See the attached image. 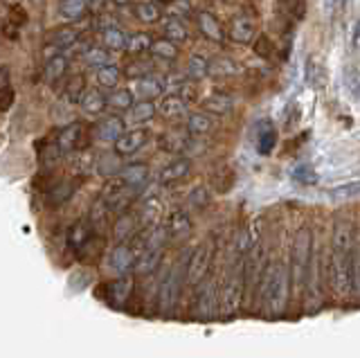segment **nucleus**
I'll list each match as a JSON object with an SVG mask.
<instances>
[{"instance_id":"nucleus-1","label":"nucleus","mask_w":360,"mask_h":358,"mask_svg":"<svg viewBox=\"0 0 360 358\" xmlns=\"http://www.w3.org/2000/svg\"><path fill=\"white\" fill-rule=\"evenodd\" d=\"M354 250L356 230L352 221L338 219L329 243V282L340 298H347L354 290Z\"/></svg>"},{"instance_id":"nucleus-2","label":"nucleus","mask_w":360,"mask_h":358,"mask_svg":"<svg viewBox=\"0 0 360 358\" xmlns=\"http://www.w3.org/2000/svg\"><path fill=\"white\" fill-rule=\"evenodd\" d=\"M290 300V268L284 257L273 255L268 260L264 284L259 290L257 309H264L266 316L279 318L286 311Z\"/></svg>"},{"instance_id":"nucleus-3","label":"nucleus","mask_w":360,"mask_h":358,"mask_svg":"<svg viewBox=\"0 0 360 358\" xmlns=\"http://www.w3.org/2000/svg\"><path fill=\"white\" fill-rule=\"evenodd\" d=\"M311 250H313V234L309 226H304L295 232L290 243L288 255V268H290V295L297 302L304 298L309 282V264H311Z\"/></svg>"},{"instance_id":"nucleus-4","label":"nucleus","mask_w":360,"mask_h":358,"mask_svg":"<svg viewBox=\"0 0 360 358\" xmlns=\"http://www.w3.org/2000/svg\"><path fill=\"white\" fill-rule=\"evenodd\" d=\"M187 264H189V255H185L174 268H169V273L165 275L160 284V290H158V305L167 311L176 309L180 293L187 288Z\"/></svg>"},{"instance_id":"nucleus-5","label":"nucleus","mask_w":360,"mask_h":358,"mask_svg":"<svg viewBox=\"0 0 360 358\" xmlns=\"http://www.w3.org/2000/svg\"><path fill=\"white\" fill-rule=\"evenodd\" d=\"M212 260H214V243L210 239L198 243L191 250L187 264V288H200V284L210 277Z\"/></svg>"},{"instance_id":"nucleus-6","label":"nucleus","mask_w":360,"mask_h":358,"mask_svg":"<svg viewBox=\"0 0 360 358\" xmlns=\"http://www.w3.org/2000/svg\"><path fill=\"white\" fill-rule=\"evenodd\" d=\"M135 189H131L124 181H120V178H110V181L106 183L104 192H101V198H104V203L108 205V210L112 212V215H124V212H129L133 198H135Z\"/></svg>"},{"instance_id":"nucleus-7","label":"nucleus","mask_w":360,"mask_h":358,"mask_svg":"<svg viewBox=\"0 0 360 358\" xmlns=\"http://www.w3.org/2000/svg\"><path fill=\"white\" fill-rule=\"evenodd\" d=\"M138 257L140 250L133 243H120L108 255V268L112 273H117V277L131 275V271H135V264H138Z\"/></svg>"},{"instance_id":"nucleus-8","label":"nucleus","mask_w":360,"mask_h":358,"mask_svg":"<svg viewBox=\"0 0 360 358\" xmlns=\"http://www.w3.org/2000/svg\"><path fill=\"white\" fill-rule=\"evenodd\" d=\"M219 295L221 290L214 284V279L207 277L205 282L200 284L198 295H196V318L198 320H212L214 313H217L219 307Z\"/></svg>"},{"instance_id":"nucleus-9","label":"nucleus","mask_w":360,"mask_h":358,"mask_svg":"<svg viewBox=\"0 0 360 358\" xmlns=\"http://www.w3.org/2000/svg\"><path fill=\"white\" fill-rule=\"evenodd\" d=\"M106 290V302L112 309H122L127 307V302L133 293V277L131 275H120L115 279L104 284Z\"/></svg>"},{"instance_id":"nucleus-10","label":"nucleus","mask_w":360,"mask_h":358,"mask_svg":"<svg viewBox=\"0 0 360 358\" xmlns=\"http://www.w3.org/2000/svg\"><path fill=\"white\" fill-rule=\"evenodd\" d=\"M54 142H56V147L61 149V153H72L77 149H84V144H86V129H84V124L75 122V124L63 127L59 133H56Z\"/></svg>"},{"instance_id":"nucleus-11","label":"nucleus","mask_w":360,"mask_h":358,"mask_svg":"<svg viewBox=\"0 0 360 358\" xmlns=\"http://www.w3.org/2000/svg\"><path fill=\"white\" fill-rule=\"evenodd\" d=\"M95 228L90 226V221L88 219H79L75 221L70 230H68V237H65V245H68V250L79 255L84 248H86V243L95 237Z\"/></svg>"},{"instance_id":"nucleus-12","label":"nucleus","mask_w":360,"mask_h":358,"mask_svg":"<svg viewBox=\"0 0 360 358\" xmlns=\"http://www.w3.org/2000/svg\"><path fill=\"white\" fill-rule=\"evenodd\" d=\"M162 228H165L169 239H185L191 234V230H194V223H191V219L185 215L183 210H174L172 215L167 217Z\"/></svg>"},{"instance_id":"nucleus-13","label":"nucleus","mask_w":360,"mask_h":358,"mask_svg":"<svg viewBox=\"0 0 360 358\" xmlns=\"http://www.w3.org/2000/svg\"><path fill=\"white\" fill-rule=\"evenodd\" d=\"M191 172V160L189 158H176L172 162H167L160 174H158V183L160 185H172V183H178V181H185Z\"/></svg>"},{"instance_id":"nucleus-14","label":"nucleus","mask_w":360,"mask_h":358,"mask_svg":"<svg viewBox=\"0 0 360 358\" xmlns=\"http://www.w3.org/2000/svg\"><path fill=\"white\" fill-rule=\"evenodd\" d=\"M255 138H257V151L262 155H270L277 147V131L270 120H259L255 124Z\"/></svg>"},{"instance_id":"nucleus-15","label":"nucleus","mask_w":360,"mask_h":358,"mask_svg":"<svg viewBox=\"0 0 360 358\" xmlns=\"http://www.w3.org/2000/svg\"><path fill=\"white\" fill-rule=\"evenodd\" d=\"M146 138H149V133L144 129H133V131H127L124 136L115 142V153L122 155V158H127V155H133L138 153L144 144H146Z\"/></svg>"},{"instance_id":"nucleus-16","label":"nucleus","mask_w":360,"mask_h":358,"mask_svg":"<svg viewBox=\"0 0 360 358\" xmlns=\"http://www.w3.org/2000/svg\"><path fill=\"white\" fill-rule=\"evenodd\" d=\"M228 37L234 43H241V46H248V43L257 41V25L250 16H236L230 23V32Z\"/></svg>"},{"instance_id":"nucleus-17","label":"nucleus","mask_w":360,"mask_h":358,"mask_svg":"<svg viewBox=\"0 0 360 358\" xmlns=\"http://www.w3.org/2000/svg\"><path fill=\"white\" fill-rule=\"evenodd\" d=\"M124 120L117 115H108L106 120H101L99 124L95 127V138L99 142H112L115 144L122 136H124Z\"/></svg>"},{"instance_id":"nucleus-18","label":"nucleus","mask_w":360,"mask_h":358,"mask_svg":"<svg viewBox=\"0 0 360 358\" xmlns=\"http://www.w3.org/2000/svg\"><path fill=\"white\" fill-rule=\"evenodd\" d=\"M165 93V79L155 75H146L142 79L135 82V95L140 97V102H153L155 97Z\"/></svg>"},{"instance_id":"nucleus-19","label":"nucleus","mask_w":360,"mask_h":358,"mask_svg":"<svg viewBox=\"0 0 360 358\" xmlns=\"http://www.w3.org/2000/svg\"><path fill=\"white\" fill-rule=\"evenodd\" d=\"M120 181L127 183L131 189H142L146 185V181H149V167H146L144 162H131V165H124L122 174L117 176Z\"/></svg>"},{"instance_id":"nucleus-20","label":"nucleus","mask_w":360,"mask_h":358,"mask_svg":"<svg viewBox=\"0 0 360 358\" xmlns=\"http://www.w3.org/2000/svg\"><path fill=\"white\" fill-rule=\"evenodd\" d=\"M75 189H77V183L75 181H56L48 192H45V198H48V205L50 207H59L63 203H68L72 196H75Z\"/></svg>"},{"instance_id":"nucleus-21","label":"nucleus","mask_w":360,"mask_h":358,"mask_svg":"<svg viewBox=\"0 0 360 358\" xmlns=\"http://www.w3.org/2000/svg\"><path fill=\"white\" fill-rule=\"evenodd\" d=\"M202 110H207V113H214V115H228L230 110L234 108V99L223 93V91H217V93H210L205 99H202Z\"/></svg>"},{"instance_id":"nucleus-22","label":"nucleus","mask_w":360,"mask_h":358,"mask_svg":"<svg viewBox=\"0 0 360 358\" xmlns=\"http://www.w3.org/2000/svg\"><path fill=\"white\" fill-rule=\"evenodd\" d=\"M196 20H198L200 34L205 37V39H210V41H214V43H221V41L225 39V32H223V27H221V23H219V18L214 16L212 12H200V14L196 16Z\"/></svg>"},{"instance_id":"nucleus-23","label":"nucleus","mask_w":360,"mask_h":358,"mask_svg":"<svg viewBox=\"0 0 360 358\" xmlns=\"http://www.w3.org/2000/svg\"><path fill=\"white\" fill-rule=\"evenodd\" d=\"M140 223H138V215H133V212H124V215L117 217V221L112 223V237L115 239H129V237H135V232H138Z\"/></svg>"},{"instance_id":"nucleus-24","label":"nucleus","mask_w":360,"mask_h":358,"mask_svg":"<svg viewBox=\"0 0 360 358\" xmlns=\"http://www.w3.org/2000/svg\"><path fill=\"white\" fill-rule=\"evenodd\" d=\"M185 108H187V102L183 97H180L178 93H172V95H167V97H162V102H160V106H158V110H160V115L165 117V120H180L185 115Z\"/></svg>"},{"instance_id":"nucleus-25","label":"nucleus","mask_w":360,"mask_h":358,"mask_svg":"<svg viewBox=\"0 0 360 358\" xmlns=\"http://www.w3.org/2000/svg\"><path fill=\"white\" fill-rule=\"evenodd\" d=\"M68 70V57L65 54H52L45 61V68H43V79L48 84H56L65 75Z\"/></svg>"},{"instance_id":"nucleus-26","label":"nucleus","mask_w":360,"mask_h":358,"mask_svg":"<svg viewBox=\"0 0 360 358\" xmlns=\"http://www.w3.org/2000/svg\"><path fill=\"white\" fill-rule=\"evenodd\" d=\"M108 215H112V212L108 210V205L104 203V198H97L95 203H93V207H90V215H88V221H90V226L95 228V232L97 234H101L106 230V226H108Z\"/></svg>"},{"instance_id":"nucleus-27","label":"nucleus","mask_w":360,"mask_h":358,"mask_svg":"<svg viewBox=\"0 0 360 358\" xmlns=\"http://www.w3.org/2000/svg\"><path fill=\"white\" fill-rule=\"evenodd\" d=\"M79 106H82L88 115H99V113H104V108L108 106V99L104 97V93H99L97 88H88Z\"/></svg>"},{"instance_id":"nucleus-28","label":"nucleus","mask_w":360,"mask_h":358,"mask_svg":"<svg viewBox=\"0 0 360 358\" xmlns=\"http://www.w3.org/2000/svg\"><path fill=\"white\" fill-rule=\"evenodd\" d=\"M304 77H307V84L311 88H324L326 82H329V75H326V68H324V63L318 61V59H309L307 63V72H304Z\"/></svg>"},{"instance_id":"nucleus-29","label":"nucleus","mask_w":360,"mask_h":358,"mask_svg":"<svg viewBox=\"0 0 360 358\" xmlns=\"http://www.w3.org/2000/svg\"><path fill=\"white\" fill-rule=\"evenodd\" d=\"M189 144H191V140L185 136V133H178V131H167L160 138V147L169 153H183Z\"/></svg>"},{"instance_id":"nucleus-30","label":"nucleus","mask_w":360,"mask_h":358,"mask_svg":"<svg viewBox=\"0 0 360 358\" xmlns=\"http://www.w3.org/2000/svg\"><path fill=\"white\" fill-rule=\"evenodd\" d=\"M122 155L117 153H104L101 158L97 160V172L104 176V178H117L124 170V165L120 162Z\"/></svg>"},{"instance_id":"nucleus-31","label":"nucleus","mask_w":360,"mask_h":358,"mask_svg":"<svg viewBox=\"0 0 360 358\" xmlns=\"http://www.w3.org/2000/svg\"><path fill=\"white\" fill-rule=\"evenodd\" d=\"M77 41H79V32L75 27H59V30H54L52 37H50L52 48H56V50L72 48Z\"/></svg>"},{"instance_id":"nucleus-32","label":"nucleus","mask_w":360,"mask_h":358,"mask_svg":"<svg viewBox=\"0 0 360 358\" xmlns=\"http://www.w3.org/2000/svg\"><path fill=\"white\" fill-rule=\"evenodd\" d=\"M214 129V120L210 117V113H191L187 117V131L191 136H205Z\"/></svg>"},{"instance_id":"nucleus-33","label":"nucleus","mask_w":360,"mask_h":358,"mask_svg":"<svg viewBox=\"0 0 360 358\" xmlns=\"http://www.w3.org/2000/svg\"><path fill=\"white\" fill-rule=\"evenodd\" d=\"M88 3L86 0H61L59 3V14L65 20H82L86 16Z\"/></svg>"},{"instance_id":"nucleus-34","label":"nucleus","mask_w":360,"mask_h":358,"mask_svg":"<svg viewBox=\"0 0 360 358\" xmlns=\"http://www.w3.org/2000/svg\"><path fill=\"white\" fill-rule=\"evenodd\" d=\"M86 91H88L86 77L84 75H75V77H70V82H68V86H65V99L70 104H82Z\"/></svg>"},{"instance_id":"nucleus-35","label":"nucleus","mask_w":360,"mask_h":358,"mask_svg":"<svg viewBox=\"0 0 360 358\" xmlns=\"http://www.w3.org/2000/svg\"><path fill=\"white\" fill-rule=\"evenodd\" d=\"M185 70H187V77L191 82H200L202 77L210 75V61L202 57V54H191Z\"/></svg>"},{"instance_id":"nucleus-36","label":"nucleus","mask_w":360,"mask_h":358,"mask_svg":"<svg viewBox=\"0 0 360 358\" xmlns=\"http://www.w3.org/2000/svg\"><path fill=\"white\" fill-rule=\"evenodd\" d=\"M151 48H153V39L146 32H133V34H129V46H127L129 54L140 57L144 52H151Z\"/></svg>"},{"instance_id":"nucleus-37","label":"nucleus","mask_w":360,"mask_h":358,"mask_svg":"<svg viewBox=\"0 0 360 358\" xmlns=\"http://www.w3.org/2000/svg\"><path fill=\"white\" fill-rule=\"evenodd\" d=\"M101 39H104V46H106V50H110V52L127 50V46H129V37L124 34L122 30H117V27L104 30V32H101Z\"/></svg>"},{"instance_id":"nucleus-38","label":"nucleus","mask_w":360,"mask_h":358,"mask_svg":"<svg viewBox=\"0 0 360 358\" xmlns=\"http://www.w3.org/2000/svg\"><path fill=\"white\" fill-rule=\"evenodd\" d=\"M106 99H108V108L112 110H131L135 106L133 91H129V88H115Z\"/></svg>"},{"instance_id":"nucleus-39","label":"nucleus","mask_w":360,"mask_h":358,"mask_svg":"<svg viewBox=\"0 0 360 358\" xmlns=\"http://www.w3.org/2000/svg\"><path fill=\"white\" fill-rule=\"evenodd\" d=\"M133 16L142 20V23H158V20L162 18V12L155 3H135Z\"/></svg>"},{"instance_id":"nucleus-40","label":"nucleus","mask_w":360,"mask_h":358,"mask_svg":"<svg viewBox=\"0 0 360 358\" xmlns=\"http://www.w3.org/2000/svg\"><path fill=\"white\" fill-rule=\"evenodd\" d=\"M236 72H239V65L228 57H217L210 61V75L217 77V79H221V77H232Z\"/></svg>"},{"instance_id":"nucleus-41","label":"nucleus","mask_w":360,"mask_h":358,"mask_svg":"<svg viewBox=\"0 0 360 358\" xmlns=\"http://www.w3.org/2000/svg\"><path fill=\"white\" fill-rule=\"evenodd\" d=\"M151 54L158 59H162V61H174V59H178V46L174 41H169V39L162 37V39L153 41Z\"/></svg>"},{"instance_id":"nucleus-42","label":"nucleus","mask_w":360,"mask_h":358,"mask_svg":"<svg viewBox=\"0 0 360 358\" xmlns=\"http://www.w3.org/2000/svg\"><path fill=\"white\" fill-rule=\"evenodd\" d=\"M14 99H16V93H14V88L9 86V70L3 68V72H0V110L7 113L11 104H14Z\"/></svg>"},{"instance_id":"nucleus-43","label":"nucleus","mask_w":360,"mask_h":358,"mask_svg":"<svg viewBox=\"0 0 360 358\" xmlns=\"http://www.w3.org/2000/svg\"><path fill=\"white\" fill-rule=\"evenodd\" d=\"M158 113V108L153 102H138L131 108V122L133 124H144V122L153 120Z\"/></svg>"},{"instance_id":"nucleus-44","label":"nucleus","mask_w":360,"mask_h":358,"mask_svg":"<svg viewBox=\"0 0 360 358\" xmlns=\"http://www.w3.org/2000/svg\"><path fill=\"white\" fill-rule=\"evenodd\" d=\"M120 77H122V72H120L117 65L108 63V65H104V68L97 70V84L101 88H115L120 84Z\"/></svg>"},{"instance_id":"nucleus-45","label":"nucleus","mask_w":360,"mask_h":358,"mask_svg":"<svg viewBox=\"0 0 360 358\" xmlns=\"http://www.w3.org/2000/svg\"><path fill=\"white\" fill-rule=\"evenodd\" d=\"M187 27L183 25V20H178V18H169L167 20V25H165V39H169V41H174L176 46L178 43H183V41H187Z\"/></svg>"},{"instance_id":"nucleus-46","label":"nucleus","mask_w":360,"mask_h":358,"mask_svg":"<svg viewBox=\"0 0 360 358\" xmlns=\"http://www.w3.org/2000/svg\"><path fill=\"white\" fill-rule=\"evenodd\" d=\"M329 196L333 200H349V198H358L360 196V181H352V183H342L333 187Z\"/></svg>"},{"instance_id":"nucleus-47","label":"nucleus","mask_w":360,"mask_h":358,"mask_svg":"<svg viewBox=\"0 0 360 358\" xmlns=\"http://www.w3.org/2000/svg\"><path fill=\"white\" fill-rule=\"evenodd\" d=\"M187 200H189V205L194 207L196 212H200V210H205L212 203V192L205 185H198L196 189H191V194H189Z\"/></svg>"},{"instance_id":"nucleus-48","label":"nucleus","mask_w":360,"mask_h":358,"mask_svg":"<svg viewBox=\"0 0 360 358\" xmlns=\"http://www.w3.org/2000/svg\"><path fill=\"white\" fill-rule=\"evenodd\" d=\"M292 181H295L297 185H307V187H311V185H315L318 183V174H315V170L311 165H297L295 170H292Z\"/></svg>"},{"instance_id":"nucleus-49","label":"nucleus","mask_w":360,"mask_h":358,"mask_svg":"<svg viewBox=\"0 0 360 358\" xmlns=\"http://www.w3.org/2000/svg\"><path fill=\"white\" fill-rule=\"evenodd\" d=\"M84 61L88 65H93V68H104V65H108V52L106 50H99V48H93V50H86L84 54Z\"/></svg>"},{"instance_id":"nucleus-50","label":"nucleus","mask_w":360,"mask_h":358,"mask_svg":"<svg viewBox=\"0 0 360 358\" xmlns=\"http://www.w3.org/2000/svg\"><path fill=\"white\" fill-rule=\"evenodd\" d=\"M255 52L259 54L262 59H270L273 57V52H275V46H273V41H270L266 34H259L257 37V41H255Z\"/></svg>"},{"instance_id":"nucleus-51","label":"nucleus","mask_w":360,"mask_h":358,"mask_svg":"<svg viewBox=\"0 0 360 358\" xmlns=\"http://www.w3.org/2000/svg\"><path fill=\"white\" fill-rule=\"evenodd\" d=\"M281 5L295 20H302L307 14V0H281Z\"/></svg>"},{"instance_id":"nucleus-52","label":"nucleus","mask_w":360,"mask_h":358,"mask_svg":"<svg viewBox=\"0 0 360 358\" xmlns=\"http://www.w3.org/2000/svg\"><path fill=\"white\" fill-rule=\"evenodd\" d=\"M149 70H151V65L144 63V61H133V63L127 65V68H124L127 77H133V79H142V77L149 75Z\"/></svg>"},{"instance_id":"nucleus-53","label":"nucleus","mask_w":360,"mask_h":358,"mask_svg":"<svg viewBox=\"0 0 360 358\" xmlns=\"http://www.w3.org/2000/svg\"><path fill=\"white\" fill-rule=\"evenodd\" d=\"M9 14H11V16H9L7 23H11L14 27L25 25V23H27V14H25V9L18 7V5H11V7H9Z\"/></svg>"},{"instance_id":"nucleus-54","label":"nucleus","mask_w":360,"mask_h":358,"mask_svg":"<svg viewBox=\"0 0 360 358\" xmlns=\"http://www.w3.org/2000/svg\"><path fill=\"white\" fill-rule=\"evenodd\" d=\"M354 293L360 298V241H356L354 250Z\"/></svg>"},{"instance_id":"nucleus-55","label":"nucleus","mask_w":360,"mask_h":358,"mask_svg":"<svg viewBox=\"0 0 360 358\" xmlns=\"http://www.w3.org/2000/svg\"><path fill=\"white\" fill-rule=\"evenodd\" d=\"M178 95L185 99V102H196V97H198V88L194 84H189V82H183V86L178 88Z\"/></svg>"},{"instance_id":"nucleus-56","label":"nucleus","mask_w":360,"mask_h":358,"mask_svg":"<svg viewBox=\"0 0 360 358\" xmlns=\"http://www.w3.org/2000/svg\"><path fill=\"white\" fill-rule=\"evenodd\" d=\"M354 48L360 50V20H358L356 27H354Z\"/></svg>"},{"instance_id":"nucleus-57","label":"nucleus","mask_w":360,"mask_h":358,"mask_svg":"<svg viewBox=\"0 0 360 358\" xmlns=\"http://www.w3.org/2000/svg\"><path fill=\"white\" fill-rule=\"evenodd\" d=\"M112 3H115V5H127L129 0H112Z\"/></svg>"},{"instance_id":"nucleus-58","label":"nucleus","mask_w":360,"mask_h":358,"mask_svg":"<svg viewBox=\"0 0 360 358\" xmlns=\"http://www.w3.org/2000/svg\"><path fill=\"white\" fill-rule=\"evenodd\" d=\"M356 95L360 97V82H358V86H356Z\"/></svg>"},{"instance_id":"nucleus-59","label":"nucleus","mask_w":360,"mask_h":358,"mask_svg":"<svg viewBox=\"0 0 360 358\" xmlns=\"http://www.w3.org/2000/svg\"><path fill=\"white\" fill-rule=\"evenodd\" d=\"M158 3H172V0H158Z\"/></svg>"}]
</instances>
